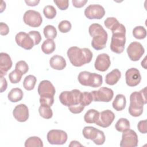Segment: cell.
Wrapping results in <instances>:
<instances>
[{
    "label": "cell",
    "instance_id": "47",
    "mask_svg": "<svg viewBox=\"0 0 147 147\" xmlns=\"http://www.w3.org/2000/svg\"><path fill=\"white\" fill-rule=\"evenodd\" d=\"M1 76V92H3L5 91L7 87V83L6 79L3 77V76Z\"/></svg>",
    "mask_w": 147,
    "mask_h": 147
},
{
    "label": "cell",
    "instance_id": "15",
    "mask_svg": "<svg viewBox=\"0 0 147 147\" xmlns=\"http://www.w3.org/2000/svg\"><path fill=\"white\" fill-rule=\"evenodd\" d=\"M115 114L110 110H106L99 113V117L95 123L99 126L106 128L111 125L115 119Z\"/></svg>",
    "mask_w": 147,
    "mask_h": 147
},
{
    "label": "cell",
    "instance_id": "33",
    "mask_svg": "<svg viewBox=\"0 0 147 147\" xmlns=\"http://www.w3.org/2000/svg\"><path fill=\"white\" fill-rule=\"evenodd\" d=\"M133 35L137 39H144L146 36V30L142 26H136L133 30Z\"/></svg>",
    "mask_w": 147,
    "mask_h": 147
},
{
    "label": "cell",
    "instance_id": "2",
    "mask_svg": "<svg viewBox=\"0 0 147 147\" xmlns=\"http://www.w3.org/2000/svg\"><path fill=\"white\" fill-rule=\"evenodd\" d=\"M90 35L92 37L91 45L95 50H101L106 47L108 34L107 32L99 24H92L88 28Z\"/></svg>",
    "mask_w": 147,
    "mask_h": 147
},
{
    "label": "cell",
    "instance_id": "16",
    "mask_svg": "<svg viewBox=\"0 0 147 147\" xmlns=\"http://www.w3.org/2000/svg\"><path fill=\"white\" fill-rule=\"evenodd\" d=\"M13 115L15 119L20 122L26 121L29 116V110L27 106L25 104H20L17 105L13 111Z\"/></svg>",
    "mask_w": 147,
    "mask_h": 147
},
{
    "label": "cell",
    "instance_id": "34",
    "mask_svg": "<svg viewBox=\"0 0 147 147\" xmlns=\"http://www.w3.org/2000/svg\"><path fill=\"white\" fill-rule=\"evenodd\" d=\"M93 101L92 95L89 92H82L81 98H80V104L84 106L89 105Z\"/></svg>",
    "mask_w": 147,
    "mask_h": 147
},
{
    "label": "cell",
    "instance_id": "32",
    "mask_svg": "<svg viewBox=\"0 0 147 147\" xmlns=\"http://www.w3.org/2000/svg\"><path fill=\"white\" fill-rule=\"evenodd\" d=\"M38 112L41 117L45 119H50L53 116V112L50 106L40 105Z\"/></svg>",
    "mask_w": 147,
    "mask_h": 147
},
{
    "label": "cell",
    "instance_id": "3",
    "mask_svg": "<svg viewBox=\"0 0 147 147\" xmlns=\"http://www.w3.org/2000/svg\"><path fill=\"white\" fill-rule=\"evenodd\" d=\"M145 87L140 91H134L130 96V105L129 107V114L135 117L140 116L143 113L144 105L147 102Z\"/></svg>",
    "mask_w": 147,
    "mask_h": 147
},
{
    "label": "cell",
    "instance_id": "17",
    "mask_svg": "<svg viewBox=\"0 0 147 147\" xmlns=\"http://www.w3.org/2000/svg\"><path fill=\"white\" fill-rule=\"evenodd\" d=\"M110 65L111 61L110 57L106 53H101L98 55L94 63L95 69L101 72L107 71Z\"/></svg>",
    "mask_w": 147,
    "mask_h": 147
},
{
    "label": "cell",
    "instance_id": "28",
    "mask_svg": "<svg viewBox=\"0 0 147 147\" xmlns=\"http://www.w3.org/2000/svg\"><path fill=\"white\" fill-rule=\"evenodd\" d=\"M115 127L117 131L123 132L130 129V122L126 118H121L116 122Z\"/></svg>",
    "mask_w": 147,
    "mask_h": 147
},
{
    "label": "cell",
    "instance_id": "37",
    "mask_svg": "<svg viewBox=\"0 0 147 147\" xmlns=\"http://www.w3.org/2000/svg\"><path fill=\"white\" fill-rule=\"evenodd\" d=\"M71 24L67 20L61 21L58 25V29L61 33H65L68 32L71 29Z\"/></svg>",
    "mask_w": 147,
    "mask_h": 147
},
{
    "label": "cell",
    "instance_id": "25",
    "mask_svg": "<svg viewBox=\"0 0 147 147\" xmlns=\"http://www.w3.org/2000/svg\"><path fill=\"white\" fill-rule=\"evenodd\" d=\"M55 42L53 40L51 39H47L45 40L41 45L42 51L47 55L53 53L55 50Z\"/></svg>",
    "mask_w": 147,
    "mask_h": 147
},
{
    "label": "cell",
    "instance_id": "12",
    "mask_svg": "<svg viewBox=\"0 0 147 147\" xmlns=\"http://www.w3.org/2000/svg\"><path fill=\"white\" fill-rule=\"evenodd\" d=\"M105 14V10L103 6L98 4L90 5L84 10L85 16L90 19H101Z\"/></svg>",
    "mask_w": 147,
    "mask_h": 147
},
{
    "label": "cell",
    "instance_id": "45",
    "mask_svg": "<svg viewBox=\"0 0 147 147\" xmlns=\"http://www.w3.org/2000/svg\"><path fill=\"white\" fill-rule=\"evenodd\" d=\"M9 32V28L7 25L3 22L0 23V33L2 36L7 35Z\"/></svg>",
    "mask_w": 147,
    "mask_h": 147
},
{
    "label": "cell",
    "instance_id": "41",
    "mask_svg": "<svg viewBox=\"0 0 147 147\" xmlns=\"http://www.w3.org/2000/svg\"><path fill=\"white\" fill-rule=\"evenodd\" d=\"M92 141L95 144L98 145H100L103 144L105 141V136L103 131L99 130L97 136Z\"/></svg>",
    "mask_w": 147,
    "mask_h": 147
},
{
    "label": "cell",
    "instance_id": "29",
    "mask_svg": "<svg viewBox=\"0 0 147 147\" xmlns=\"http://www.w3.org/2000/svg\"><path fill=\"white\" fill-rule=\"evenodd\" d=\"M25 147H33V146H38L42 147L43 143L41 138L38 137L33 136L28 138L25 142Z\"/></svg>",
    "mask_w": 147,
    "mask_h": 147
},
{
    "label": "cell",
    "instance_id": "8",
    "mask_svg": "<svg viewBox=\"0 0 147 147\" xmlns=\"http://www.w3.org/2000/svg\"><path fill=\"white\" fill-rule=\"evenodd\" d=\"M24 22L26 25L33 28H37L41 25L42 18L38 11L28 10L24 14Z\"/></svg>",
    "mask_w": 147,
    "mask_h": 147
},
{
    "label": "cell",
    "instance_id": "44",
    "mask_svg": "<svg viewBox=\"0 0 147 147\" xmlns=\"http://www.w3.org/2000/svg\"><path fill=\"white\" fill-rule=\"evenodd\" d=\"M138 130L142 134L146 133L147 129H146V120H142L140 121L137 125Z\"/></svg>",
    "mask_w": 147,
    "mask_h": 147
},
{
    "label": "cell",
    "instance_id": "26",
    "mask_svg": "<svg viewBox=\"0 0 147 147\" xmlns=\"http://www.w3.org/2000/svg\"><path fill=\"white\" fill-rule=\"evenodd\" d=\"M99 129L92 126H86L82 131L84 137L86 139L93 140L97 136Z\"/></svg>",
    "mask_w": 147,
    "mask_h": 147
},
{
    "label": "cell",
    "instance_id": "31",
    "mask_svg": "<svg viewBox=\"0 0 147 147\" xmlns=\"http://www.w3.org/2000/svg\"><path fill=\"white\" fill-rule=\"evenodd\" d=\"M45 38L48 39L53 40L57 36V30L55 26L51 25L45 26L43 30Z\"/></svg>",
    "mask_w": 147,
    "mask_h": 147
},
{
    "label": "cell",
    "instance_id": "42",
    "mask_svg": "<svg viewBox=\"0 0 147 147\" xmlns=\"http://www.w3.org/2000/svg\"><path fill=\"white\" fill-rule=\"evenodd\" d=\"M53 2L58 7V8L61 10H65L67 9L69 6V1L68 0H65V1L54 0Z\"/></svg>",
    "mask_w": 147,
    "mask_h": 147
},
{
    "label": "cell",
    "instance_id": "19",
    "mask_svg": "<svg viewBox=\"0 0 147 147\" xmlns=\"http://www.w3.org/2000/svg\"><path fill=\"white\" fill-rule=\"evenodd\" d=\"M12 61L10 56L6 53H0V76L6 75L7 71L12 67Z\"/></svg>",
    "mask_w": 147,
    "mask_h": 147
},
{
    "label": "cell",
    "instance_id": "6",
    "mask_svg": "<svg viewBox=\"0 0 147 147\" xmlns=\"http://www.w3.org/2000/svg\"><path fill=\"white\" fill-rule=\"evenodd\" d=\"M81 94L82 92L78 89L63 91L59 95V100L63 105L67 107L80 104Z\"/></svg>",
    "mask_w": 147,
    "mask_h": 147
},
{
    "label": "cell",
    "instance_id": "30",
    "mask_svg": "<svg viewBox=\"0 0 147 147\" xmlns=\"http://www.w3.org/2000/svg\"><path fill=\"white\" fill-rule=\"evenodd\" d=\"M104 24L105 26L108 28L109 29H110L111 32L115 30L116 29H117L121 23L117 20V19L115 17H108L107 18L105 21Z\"/></svg>",
    "mask_w": 147,
    "mask_h": 147
},
{
    "label": "cell",
    "instance_id": "35",
    "mask_svg": "<svg viewBox=\"0 0 147 147\" xmlns=\"http://www.w3.org/2000/svg\"><path fill=\"white\" fill-rule=\"evenodd\" d=\"M43 13L48 19H53L56 15V10L52 5H47L43 9Z\"/></svg>",
    "mask_w": 147,
    "mask_h": 147
},
{
    "label": "cell",
    "instance_id": "4",
    "mask_svg": "<svg viewBox=\"0 0 147 147\" xmlns=\"http://www.w3.org/2000/svg\"><path fill=\"white\" fill-rule=\"evenodd\" d=\"M110 49L112 52L120 54L123 52L126 43V28L121 24L119 26L112 32Z\"/></svg>",
    "mask_w": 147,
    "mask_h": 147
},
{
    "label": "cell",
    "instance_id": "18",
    "mask_svg": "<svg viewBox=\"0 0 147 147\" xmlns=\"http://www.w3.org/2000/svg\"><path fill=\"white\" fill-rule=\"evenodd\" d=\"M56 90L52 83L48 80H44L40 82L38 86V93L40 96H53Z\"/></svg>",
    "mask_w": 147,
    "mask_h": 147
},
{
    "label": "cell",
    "instance_id": "48",
    "mask_svg": "<svg viewBox=\"0 0 147 147\" xmlns=\"http://www.w3.org/2000/svg\"><path fill=\"white\" fill-rule=\"evenodd\" d=\"M25 3L27 4L28 6H35L38 4L40 2V1H25Z\"/></svg>",
    "mask_w": 147,
    "mask_h": 147
},
{
    "label": "cell",
    "instance_id": "38",
    "mask_svg": "<svg viewBox=\"0 0 147 147\" xmlns=\"http://www.w3.org/2000/svg\"><path fill=\"white\" fill-rule=\"evenodd\" d=\"M15 69L21 73L22 75H24L28 71L29 67L25 61L21 60L16 63Z\"/></svg>",
    "mask_w": 147,
    "mask_h": 147
},
{
    "label": "cell",
    "instance_id": "40",
    "mask_svg": "<svg viewBox=\"0 0 147 147\" xmlns=\"http://www.w3.org/2000/svg\"><path fill=\"white\" fill-rule=\"evenodd\" d=\"M28 34L33 40V41L34 43V45H38L41 41V39H42L41 36L38 31H35V30L30 31L28 33Z\"/></svg>",
    "mask_w": 147,
    "mask_h": 147
},
{
    "label": "cell",
    "instance_id": "11",
    "mask_svg": "<svg viewBox=\"0 0 147 147\" xmlns=\"http://www.w3.org/2000/svg\"><path fill=\"white\" fill-rule=\"evenodd\" d=\"M127 53L131 61H136L140 59L145 52L142 44L139 42H132L127 48Z\"/></svg>",
    "mask_w": 147,
    "mask_h": 147
},
{
    "label": "cell",
    "instance_id": "51",
    "mask_svg": "<svg viewBox=\"0 0 147 147\" xmlns=\"http://www.w3.org/2000/svg\"><path fill=\"white\" fill-rule=\"evenodd\" d=\"M141 65H142V67H143L145 69H146V57L144 58V59L143 60V61H141Z\"/></svg>",
    "mask_w": 147,
    "mask_h": 147
},
{
    "label": "cell",
    "instance_id": "49",
    "mask_svg": "<svg viewBox=\"0 0 147 147\" xmlns=\"http://www.w3.org/2000/svg\"><path fill=\"white\" fill-rule=\"evenodd\" d=\"M83 145L77 141H72L70 144H69V146H82Z\"/></svg>",
    "mask_w": 147,
    "mask_h": 147
},
{
    "label": "cell",
    "instance_id": "50",
    "mask_svg": "<svg viewBox=\"0 0 147 147\" xmlns=\"http://www.w3.org/2000/svg\"><path fill=\"white\" fill-rule=\"evenodd\" d=\"M1 13H2L5 9V7H6V3L5 2H3V1H1Z\"/></svg>",
    "mask_w": 147,
    "mask_h": 147
},
{
    "label": "cell",
    "instance_id": "23",
    "mask_svg": "<svg viewBox=\"0 0 147 147\" xmlns=\"http://www.w3.org/2000/svg\"><path fill=\"white\" fill-rule=\"evenodd\" d=\"M23 95V91L21 88H12L8 93L7 98L11 102H17L22 100Z\"/></svg>",
    "mask_w": 147,
    "mask_h": 147
},
{
    "label": "cell",
    "instance_id": "10",
    "mask_svg": "<svg viewBox=\"0 0 147 147\" xmlns=\"http://www.w3.org/2000/svg\"><path fill=\"white\" fill-rule=\"evenodd\" d=\"M122 140L120 142L121 147H136L138 140L136 133L131 129H128L122 132Z\"/></svg>",
    "mask_w": 147,
    "mask_h": 147
},
{
    "label": "cell",
    "instance_id": "24",
    "mask_svg": "<svg viewBox=\"0 0 147 147\" xmlns=\"http://www.w3.org/2000/svg\"><path fill=\"white\" fill-rule=\"evenodd\" d=\"M99 117V112L95 109L88 110L84 116V120L87 123H95Z\"/></svg>",
    "mask_w": 147,
    "mask_h": 147
},
{
    "label": "cell",
    "instance_id": "20",
    "mask_svg": "<svg viewBox=\"0 0 147 147\" xmlns=\"http://www.w3.org/2000/svg\"><path fill=\"white\" fill-rule=\"evenodd\" d=\"M49 64L54 69L62 70L66 66V61L63 56L56 55L50 59Z\"/></svg>",
    "mask_w": 147,
    "mask_h": 147
},
{
    "label": "cell",
    "instance_id": "1",
    "mask_svg": "<svg viewBox=\"0 0 147 147\" xmlns=\"http://www.w3.org/2000/svg\"><path fill=\"white\" fill-rule=\"evenodd\" d=\"M71 63L75 67H81L89 63L92 58V52L87 48L70 47L67 52Z\"/></svg>",
    "mask_w": 147,
    "mask_h": 147
},
{
    "label": "cell",
    "instance_id": "5",
    "mask_svg": "<svg viewBox=\"0 0 147 147\" xmlns=\"http://www.w3.org/2000/svg\"><path fill=\"white\" fill-rule=\"evenodd\" d=\"M78 79L80 84L91 87H99L103 83L102 76L88 71L80 72L78 76Z\"/></svg>",
    "mask_w": 147,
    "mask_h": 147
},
{
    "label": "cell",
    "instance_id": "39",
    "mask_svg": "<svg viewBox=\"0 0 147 147\" xmlns=\"http://www.w3.org/2000/svg\"><path fill=\"white\" fill-rule=\"evenodd\" d=\"M39 101L40 105L51 107L54 103V97L53 96H40Z\"/></svg>",
    "mask_w": 147,
    "mask_h": 147
},
{
    "label": "cell",
    "instance_id": "21",
    "mask_svg": "<svg viewBox=\"0 0 147 147\" xmlns=\"http://www.w3.org/2000/svg\"><path fill=\"white\" fill-rule=\"evenodd\" d=\"M121 77V72L118 69H114L108 73L105 77V82L106 84L113 86L115 84Z\"/></svg>",
    "mask_w": 147,
    "mask_h": 147
},
{
    "label": "cell",
    "instance_id": "9",
    "mask_svg": "<svg viewBox=\"0 0 147 147\" xmlns=\"http://www.w3.org/2000/svg\"><path fill=\"white\" fill-rule=\"evenodd\" d=\"M91 93L95 102H109L111 100L114 96L113 90L106 87H102L97 91H92Z\"/></svg>",
    "mask_w": 147,
    "mask_h": 147
},
{
    "label": "cell",
    "instance_id": "13",
    "mask_svg": "<svg viewBox=\"0 0 147 147\" xmlns=\"http://www.w3.org/2000/svg\"><path fill=\"white\" fill-rule=\"evenodd\" d=\"M126 84L130 87L137 86L141 80V76L139 70L136 68L128 69L125 73Z\"/></svg>",
    "mask_w": 147,
    "mask_h": 147
},
{
    "label": "cell",
    "instance_id": "14",
    "mask_svg": "<svg viewBox=\"0 0 147 147\" xmlns=\"http://www.w3.org/2000/svg\"><path fill=\"white\" fill-rule=\"evenodd\" d=\"M17 45L26 50L31 49L34 45V43L29 35L24 32H18L15 37Z\"/></svg>",
    "mask_w": 147,
    "mask_h": 147
},
{
    "label": "cell",
    "instance_id": "43",
    "mask_svg": "<svg viewBox=\"0 0 147 147\" xmlns=\"http://www.w3.org/2000/svg\"><path fill=\"white\" fill-rule=\"evenodd\" d=\"M85 106L82 105L81 104H78L76 105H72L68 107L69 110L74 114L80 113L84 109Z\"/></svg>",
    "mask_w": 147,
    "mask_h": 147
},
{
    "label": "cell",
    "instance_id": "7",
    "mask_svg": "<svg viewBox=\"0 0 147 147\" xmlns=\"http://www.w3.org/2000/svg\"><path fill=\"white\" fill-rule=\"evenodd\" d=\"M47 140L52 145H63L67 141L68 136L65 131L62 130L53 129L48 131Z\"/></svg>",
    "mask_w": 147,
    "mask_h": 147
},
{
    "label": "cell",
    "instance_id": "22",
    "mask_svg": "<svg viewBox=\"0 0 147 147\" xmlns=\"http://www.w3.org/2000/svg\"><path fill=\"white\" fill-rule=\"evenodd\" d=\"M126 105V99L123 94H118L115 97L112 105L114 109L119 111L123 110Z\"/></svg>",
    "mask_w": 147,
    "mask_h": 147
},
{
    "label": "cell",
    "instance_id": "36",
    "mask_svg": "<svg viewBox=\"0 0 147 147\" xmlns=\"http://www.w3.org/2000/svg\"><path fill=\"white\" fill-rule=\"evenodd\" d=\"M23 75L17 70L15 69L11 72L9 75V78L11 83L13 84L17 83L20 82Z\"/></svg>",
    "mask_w": 147,
    "mask_h": 147
},
{
    "label": "cell",
    "instance_id": "27",
    "mask_svg": "<svg viewBox=\"0 0 147 147\" xmlns=\"http://www.w3.org/2000/svg\"><path fill=\"white\" fill-rule=\"evenodd\" d=\"M36 81L37 79L34 76L32 75H28L24 80L23 86L24 88L28 91L32 90L34 88Z\"/></svg>",
    "mask_w": 147,
    "mask_h": 147
},
{
    "label": "cell",
    "instance_id": "46",
    "mask_svg": "<svg viewBox=\"0 0 147 147\" xmlns=\"http://www.w3.org/2000/svg\"><path fill=\"white\" fill-rule=\"evenodd\" d=\"M87 0H72V3L74 7L77 8H80L85 5L87 2Z\"/></svg>",
    "mask_w": 147,
    "mask_h": 147
}]
</instances>
